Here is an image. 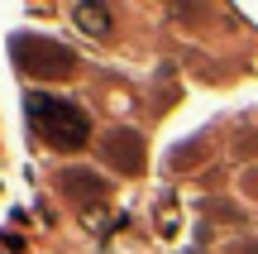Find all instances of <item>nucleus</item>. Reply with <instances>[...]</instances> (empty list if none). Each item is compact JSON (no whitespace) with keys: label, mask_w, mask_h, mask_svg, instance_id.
<instances>
[{"label":"nucleus","mask_w":258,"mask_h":254,"mask_svg":"<svg viewBox=\"0 0 258 254\" xmlns=\"http://www.w3.org/2000/svg\"><path fill=\"white\" fill-rule=\"evenodd\" d=\"M234 254H258V240H234Z\"/></svg>","instance_id":"7"},{"label":"nucleus","mask_w":258,"mask_h":254,"mask_svg":"<svg viewBox=\"0 0 258 254\" xmlns=\"http://www.w3.org/2000/svg\"><path fill=\"white\" fill-rule=\"evenodd\" d=\"M72 24L82 29L86 38H101V43L115 34V19H110V10H105V5H77L72 10Z\"/></svg>","instance_id":"4"},{"label":"nucleus","mask_w":258,"mask_h":254,"mask_svg":"<svg viewBox=\"0 0 258 254\" xmlns=\"http://www.w3.org/2000/svg\"><path fill=\"white\" fill-rule=\"evenodd\" d=\"M29 120H34V130L43 134L53 149H82L86 134H91V120H86V111L77 101H67V96H43L34 91L29 96Z\"/></svg>","instance_id":"1"},{"label":"nucleus","mask_w":258,"mask_h":254,"mask_svg":"<svg viewBox=\"0 0 258 254\" xmlns=\"http://www.w3.org/2000/svg\"><path fill=\"white\" fill-rule=\"evenodd\" d=\"M105 154H110V163H115V168H124L129 178H134V173H144V144H139V134L115 130L110 139H105Z\"/></svg>","instance_id":"2"},{"label":"nucleus","mask_w":258,"mask_h":254,"mask_svg":"<svg viewBox=\"0 0 258 254\" xmlns=\"http://www.w3.org/2000/svg\"><path fill=\"white\" fill-rule=\"evenodd\" d=\"M15 58H19V67H24V72H34V38H15ZM43 63H53L57 67V72H72V53H62V48H48V53H43Z\"/></svg>","instance_id":"5"},{"label":"nucleus","mask_w":258,"mask_h":254,"mask_svg":"<svg viewBox=\"0 0 258 254\" xmlns=\"http://www.w3.org/2000/svg\"><path fill=\"white\" fill-rule=\"evenodd\" d=\"M57 182H62V192H77V201H82V207L105 201V178H96V173H86V168H67Z\"/></svg>","instance_id":"3"},{"label":"nucleus","mask_w":258,"mask_h":254,"mask_svg":"<svg viewBox=\"0 0 258 254\" xmlns=\"http://www.w3.org/2000/svg\"><path fill=\"white\" fill-rule=\"evenodd\" d=\"M153 221H158V230H163V240H172L177 230H182V211H177V197H172V192H163V197H158Z\"/></svg>","instance_id":"6"}]
</instances>
